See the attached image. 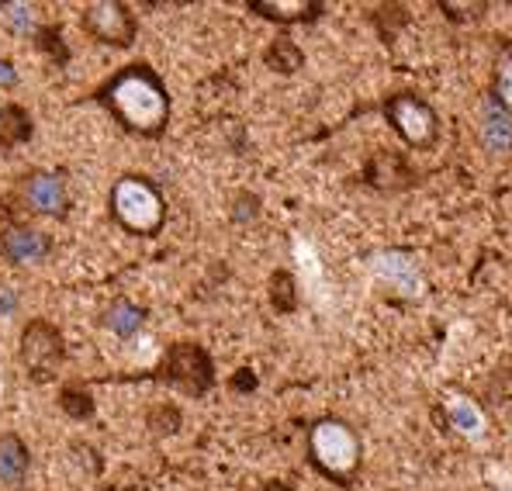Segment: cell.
Instances as JSON below:
<instances>
[{"instance_id": "obj_1", "label": "cell", "mask_w": 512, "mask_h": 491, "mask_svg": "<svg viewBox=\"0 0 512 491\" xmlns=\"http://www.w3.org/2000/svg\"><path fill=\"white\" fill-rule=\"evenodd\" d=\"M94 101L111 115L122 132L135 135V139H160L170 128L173 101L167 80L149 66L146 59L139 63H125L115 70L101 87L94 90Z\"/></svg>"}, {"instance_id": "obj_2", "label": "cell", "mask_w": 512, "mask_h": 491, "mask_svg": "<svg viewBox=\"0 0 512 491\" xmlns=\"http://www.w3.org/2000/svg\"><path fill=\"white\" fill-rule=\"evenodd\" d=\"M308 464L336 488H353L364 471V436L343 415H319L305 433Z\"/></svg>"}, {"instance_id": "obj_3", "label": "cell", "mask_w": 512, "mask_h": 491, "mask_svg": "<svg viewBox=\"0 0 512 491\" xmlns=\"http://www.w3.org/2000/svg\"><path fill=\"white\" fill-rule=\"evenodd\" d=\"M108 218L135 239H156L167 229V194L146 173H122L108 191Z\"/></svg>"}, {"instance_id": "obj_4", "label": "cell", "mask_w": 512, "mask_h": 491, "mask_svg": "<svg viewBox=\"0 0 512 491\" xmlns=\"http://www.w3.org/2000/svg\"><path fill=\"white\" fill-rule=\"evenodd\" d=\"M139 377L170 384V388L184 391L187 398H205L218 381L212 353H208L201 343H194V339H177V343H170L160 360V367L149 370V374H139Z\"/></svg>"}, {"instance_id": "obj_5", "label": "cell", "mask_w": 512, "mask_h": 491, "mask_svg": "<svg viewBox=\"0 0 512 491\" xmlns=\"http://www.w3.org/2000/svg\"><path fill=\"white\" fill-rule=\"evenodd\" d=\"M381 111H384V122L402 139L405 149L423 153V149H433L440 142V115H436L433 104L426 97H419L416 90H395L381 104Z\"/></svg>"}, {"instance_id": "obj_6", "label": "cell", "mask_w": 512, "mask_h": 491, "mask_svg": "<svg viewBox=\"0 0 512 491\" xmlns=\"http://www.w3.org/2000/svg\"><path fill=\"white\" fill-rule=\"evenodd\" d=\"M18 360L25 367V374L35 384H49L56 381V374L66 364V339L63 329L49 319H28L21 329V343H18Z\"/></svg>"}, {"instance_id": "obj_7", "label": "cell", "mask_w": 512, "mask_h": 491, "mask_svg": "<svg viewBox=\"0 0 512 491\" xmlns=\"http://www.w3.org/2000/svg\"><path fill=\"white\" fill-rule=\"evenodd\" d=\"M80 28L87 39L108 49H132L139 39V18L125 0H94L80 11Z\"/></svg>"}, {"instance_id": "obj_8", "label": "cell", "mask_w": 512, "mask_h": 491, "mask_svg": "<svg viewBox=\"0 0 512 491\" xmlns=\"http://www.w3.org/2000/svg\"><path fill=\"white\" fill-rule=\"evenodd\" d=\"M18 201L28 215L35 218H56L63 222L73 208L70 184L59 170H28L18 180Z\"/></svg>"}, {"instance_id": "obj_9", "label": "cell", "mask_w": 512, "mask_h": 491, "mask_svg": "<svg viewBox=\"0 0 512 491\" xmlns=\"http://www.w3.org/2000/svg\"><path fill=\"white\" fill-rule=\"evenodd\" d=\"M52 249L56 239L32 225L11 222L0 229V260H7L11 267H39L52 256Z\"/></svg>"}, {"instance_id": "obj_10", "label": "cell", "mask_w": 512, "mask_h": 491, "mask_svg": "<svg viewBox=\"0 0 512 491\" xmlns=\"http://www.w3.org/2000/svg\"><path fill=\"white\" fill-rule=\"evenodd\" d=\"M250 11L274 25H312L326 14L322 0H250Z\"/></svg>"}, {"instance_id": "obj_11", "label": "cell", "mask_w": 512, "mask_h": 491, "mask_svg": "<svg viewBox=\"0 0 512 491\" xmlns=\"http://www.w3.org/2000/svg\"><path fill=\"white\" fill-rule=\"evenodd\" d=\"M409 177H412L409 160L402 153H391V149L374 153L364 166V180L371 187H378V191H402V187L412 184Z\"/></svg>"}, {"instance_id": "obj_12", "label": "cell", "mask_w": 512, "mask_h": 491, "mask_svg": "<svg viewBox=\"0 0 512 491\" xmlns=\"http://www.w3.org/2000/svg\"><path fill=\"white\" fill-rule=\"evenodd\" d=\"M35 135V118L25 104L4 101L0 104V153H11V149L32 142Z\"/></svg>"}, {"instance_id": "obj_13", "label": "cell", "mask_w": 512, "mask_h": 491, "mask_svg": "<svg viewBox=\"0 0 512 491\" xmlns=\"http://www.w3.org/2000/svg\"><path fill=\"white\" fill-rule=\"evenodd\" d=\"M32 467V450L18 433H0V481L11 488H18L28 478Z\"/></svg>"}, {"instance_id": "obj_14", "label": "cell", "mask_w": 512, "mask_h": 491, "mask_svg": "<svg viewBox=\"0 0 512 491\" xmlns=\"http://www.w3.org/2000/svg\"><path fill=\"white\" fill-rule=\"evenodd\" d=\"M104 329L111 332V336L118 339H132L139 336V329L146 326V308L135 305L132 298H125V294H118V298H111V305L104 308Z\"/></svg>"}, {"instance_id": "obj_15", "label": "cell", "mask_w": 512, "mask_h": 491, "mask_svg": "<svg viewBox=\"0 0 512 491\" xmlns=\"http://www.w3.org/2000/svg\"><path fill=\"white\" fill-rule=\"evenodd\" d=\"M56 402L73 422H87V419H94V412H97V402L84 381H66L63 388H59Z\"/></svg>"}, {"instance_id": "obj_16", "label": "cell", "mask_w": 512, "mask_h": 491, "mask_svg": "<svg viewBox=\"0 0 512 491\" xmlns=\"http://www.w3.org/2000/svg\"><path fill=\"white\" fill-rule=\"evenodd\" d=\"M263 63L270 66L274 73H284V77H291V73H298L301 66H305V52H301V45L295 39H274L263 49Z\"/></svg>"}, {"instance_id": "obj_17", "label": "cell", "mask_w": 512, "mask_h": 491, "mask_svg": "<svg viewBox=\"0 0 512 491\" xmlns=\"http://www.w3.org/2000/svg\"><path fill=\"white\" fill-rule=\"evenodd\" d=\"M267 298L277 315H295L298 312V281L291 270H274L267 281Z\"/></svg>"}, {"instance_id": "obj_18", "label": "cell", "mask_w": 512, "mask_h": 491, "mask_svg": "<svg viewBox=\"0 0 512 491\" xmlns=\"http://www.w3.org/2000/svg\"><path fill=\"white\" fill-rule=\"evenodd\" d=\"M492 101L512 118V45H502L492 73Z\"/></svg>"}, {"instance_id": "obj_19", "label": "cell", "mask_w": 512, "mask_h": 491, "mask_svg": "<svg viewBox=\"0 0 512 491\" xmlns=\"http://www.w3.org/2000/svg\"><path fill=\"white\" fill-rule=\"evenodd\" d=\"M481 132H485L488 146L499 149V153L512 146V118L492 101V97H488V104H485V128H481Z\"/></svg>"}, {"instance_id": "obj_20", "label": "cell", "mask_w": 512, "mask_h": 491, "mask_svg": "<svg viewBox=\"0 0 512 491\" xmlns=\"http://www.w3.org/2000/svg\"><path fill=\"white\" fill-rule=\"evenodd\" d=\"M32 39H35V49H39L52 66L63 70V66L70 63V45H66L63 28L59 25H39V32H35Z\"/></svg>"}, {"instance_id": "obj_21", "label": "cell", "mask_w": 512, "mask_h": 491, "mask_svg": "<svg viewBox=\"0 0 512 491\" xmlns=\"http://www.w3.org/2000/svg\"><path fill=\"white\" fill-rule=\"evenodd\" d=\"M180 422H184V415H180L177 405H153L146 415V426L153 429L156 436H173L180 429Z\"/></svg>"}, {"instance_id": "obj_22", "label": "cell", "mask_w": 512, "mask_h": 491, "mask_svg": "<svg viewBox=\"0 0 512 491\" xmlns=\"http://www.w3.org/2000/svg\"><path fill=\"white\" fill-rule=\"evenodd\" d=\"M0 14H4L7 21H11L14 32L28 35V32H39V25H35V7L32 4H0Z\"/></svg>"}, {"instance_id": "obj_23", "label": "cell", "mask_w": 512, "mask_h": 491, "mask_svg": "<svg viewBox=\"0 0 512 491\" xmlns=\"http://www.w3.org/2000/svg\"><path fill=\"white\" fill-rule=\"evenodd\" d=\"M21 83V77H18V66L11 63L7 56H0V94L4 90H14Z\"/></svg>"}, {"instance_id": "obj_24", "label": "cell", "mask_w": 512, "mask_h": 491, "mask_svg": "<svg viewBox=\"0 0 512 491\" xmlns=\"http://www.w3.org/2000/svg\"><path fill=\"white\" fill-rule=\"evenodd\" d=\"M232 391H253L256 388V374L250 367H243V370H236V377H232Z\"/></svg>"}, {"instance_id": "obj_25", "label": "cell", "mask_w": 512, "mask_h": 491, "mask_svg": "<svg viewBox=\"0 0 512 491\" xmlns=\"http://www.w3.org/2000/svg\"><path fill=\"white\" fill-rule=\"evenodd\" d=\"M495 381L502 384V395L512 398V364H509V367H502L499 374H495Z\"/></svg>"}, {"instance_id": "obj_26", "label": "cell", "mask_w": 512, "mask_h": 491, "mask_svg": "<svg viewBox=\"0 0 512 491\" xmlns=\"http://www.w3.org/2000/svg\"><path fill=\"white\" fill-rule=\"evenodd\" d=\"M260 491H295V488H291L288 485V481H263V485H260Z\"/></svg>"}]
</instances>
